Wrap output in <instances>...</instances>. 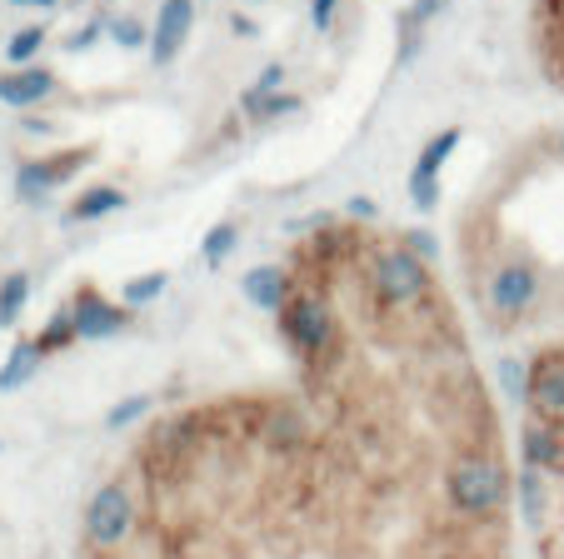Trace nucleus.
Here are the masks:
<instances>
[{"label":"nucleus","instance_id":"nucleus-11","mask_svg":"<svg viewBox=\"0 0 564 559\" xmlns=\"http://www.w3.org/2000/svg\"><path fill=\"white\" fill-rule=\"evenodd\" d=\"M51 96H55V75L45 71V65H25V71L0 75V106L31 110V106H41V100H51Z\"/></svg>","mask_w":564,"mask_h":559},{"label":"nucleus","instance_id":"nucleus-2","mask_svg":"<svg viewBox=\"0 0 564 559\" xmlns=\"http://www.w3.org/2000/svg\"><path fill=\"white\" fill-rule=\"evenodd\" d=\"M370 290L384 310H410L430 295V265L420 255H410L405 245L380 250L370 265Z\"/></svg>","mask_w":564,"mask_h":559},{"label":"nucleus","instance_id":"nucleus-5","mask_svg":"<svg viewBox=\"0 0 564 559\" xmlns=\"http://www.w3.org/2000/svg\"><path fill=\"white\" fill-rule=\"evenodd\" d=\"M90 155L96 150L80 146V150H61V155H41V160H25L21 170H15V195L21 201H45V195L55 191V185H65V180H75L80 170L90 165Z\"/></svg>","mask_w":564,"mask_h":559},{"label":"nucleus","instance_id":"nucleus-22","mask_svg":"<svg viewBox=\"0 0 564 559\" xmlns=\"http://www.w3.org/2000/svg\"><path fill=\"white\" fill-rule=\"evenodd\" d=\"M495 375H500V390H505V400H530V365L524 359H514V355H505L500 365H495Z\"/></svg>","mask_w":564,"mask_h":559},{"label":"nucleus","instance_id":"nucleus-29","mask_svg":"<svg viewBox=\"0 0 564 559\" xmlns=\"http://www.w3.org/2000/svg\"><path fill=\"white\" fill-rule=\"evenodd\" d=\"M400 245H405V250L410 255H420V260H435V255H440V240H435V235H430L425 230V225H415V230H405V240H400Z\"/></svg>","mask_w":564,"mask_h":559},{"label":"nucleus","instance_id":"nucleus-15","mask_svg":"<svg viewBox=\"0 0 564 559\" xmlns=\"http://www.w3.org/2000/svg\"><path fill=\"white\" fill-rule=\"evenodd\" d=\"M459 140H465V130H459V126H449V130H440L435 140H425L415 170H410V185H415V180H440V170H445V160L459 150Z\"/></svg>","mask_w":564,"mask_h":559},{"label":"nucleus","instance_id":"nucleus-3","mask_svg":"<svg viewBox=\"0 0 564 559\" xmlns=\"http://www.w3.org/2000/svg\"><path fill=\"white\" fill-rule=\"evenodd\" d=\"M130 535H135V495L120 480H106L86 505V539L96 555H106V549L126 545Z\"/></svg>","mask_w":564,"mask_h":559},{"label":"nucleus","instance_id":"nucleus-27","mask_svg":"<svg viewBox=\"0 0 564 559\" xmlns=\"http://www.w3.org/2000/svg\"><path fill=\"white\" fill-rule=\"evenodd\" d=\"M285 90V65H265V71L256 75V85H250L246 96H240V106H250V100H270V96H280Z\"/></svg>","mask_w":564,"mask_h":559},{"label":"nucleus","instance_id":"nucleus-33","mask_svg":"<svg viewBox=\"0 0 564 559\" xmlns=\"http://www.w3.org/2000/svg\"><path fill=\"white\" fill-rule=\"evenodd\" d=\"M230 31L240 35V41H256V35H260V25L250 21V15H240V11H235V15H230Z\"/></svg>","mask_w":564,"mask_h":559},{"label":"nucleus","instance_id":"nucleus-24","mask_svg":"<svg viewBox=\"0 0 564 559\" xmlns=\"http://www.w3.org/2000/svg\"><path fill=\"white\" fill-rule=\"evenodd\" d=\"M150 410H155V395H130V400H120L106 410V430H126V424L145 420Z\"/></svg>","mask_w":564,"mask_h":559},{"label":"nucleus","instance_id":"nucleus-19","mask_svg":"<svg viewBox=\"0 0 564 559\" xmlns=\"http://www.w3.org/2000/svg\"><path fill=\"white\" fill-rule=\"evenodd\" d=\"M240 245V225L235 221H220V225H210V230L200 235V260L210 265V270H220L225 265V255Z\"/></svg>","mask_w":564,"mask_h":559},{"label":"nucleus","instance_id":"nucleus-34","mask_svg":"<svg viewBox=\"0 0 564 559\" xmlns=\"http://www.w3.org/2000/svg\"><path fill=\"white\" fill-rule=\"evenodd\" d=\"M11 6H41V11H51V6H61V0H11Z\"/></svg>","mask_w":564,"mask_h":559},{"label":"nucleus","instance_id":"nucleus-16","mask_svg":"<svg viewBox=\"0 0 564 559\" xmlns=\"http://www.w3.org/2000/svg\"><path fill=\"white\" fill-rule=\"evenodd\" d=\"M35 369H41V350H35V340H21V345L6 355V365H0V390H6V395L21 390Z\"/></svg>","mask_w":564,"mask_h":559},{"label":"nucleus","instance_id":"nucleus-12","mask_svg":"<svg viewBox=\"0 0 564 559\" xmlns=\"http://www.w3.org/2000/svg\"><path fill=\"white\" fill-rule=\"evenodd\" d=\"M520 450H524V464H530V470H560V464H564L560 430H554V424H544V420L524 424V430H520Z\"/></svg>","mask_w":564,"mask_h":559},{"label":"nucleus","instance_id":"nucleus-1","mask_svg":"<svg viewBox=\"0 0 564 559\" xmlns=\"http://www.w3.org/2000/svg\"><path fill=\"white\" fill-rule=\"evenodd\" d=\"M445 495H449V505H455V515L495 519L510 505V470H505L495 454L469 450L445 470Z\"/></svg>","mask_w":564,"mask_h":559},{"label":"nucleus","instance_id":"nucleus-9","mask_svg":"<svg viewBox=\"0 0 564 559\" xmlns=\"http://www.w3.org/2000/svg\"><path fill=\"white\" fill-rule=\"evenodd\" d=\"M530 405L544 424H564V355L550 350L530 365Z\"/></svg>","mask_w":564,"mask_h":559},{"label":"nucleus","instance_id":"nucleus-21","mask_svg":"<svg viewBox=\"0 0 564 559\" xmlns=\"http://www.w3.org/2000/svg\"><path fill=\"white\" fill-rule=\"evenodd\" d=\"M45 25H21V31L11 35V45H6V61L15 65V71H25V65H35V55L45 51Z\"/></svg>","mask_w":564,"mask_h":559},{"label":"nucleus","instance_id":"nucleus-18","mask_svg":"<svg viewBox=\"0 0 564 559\" xmlns=\"http://www.w3.org/2000/svg\"><path fill=\"white\" fill-rule=\"evenodd\" d=\"M165 286H171V275H165V270H145V275H135V280H126V286H120V305L140 310V305H150V300L165 295Z\"/></svg>","mask_w":564,"mask_h":559},{"label":"nucleus","instance_id":"nucleus-35","mask_svg":"<svg viewBox=\"0 0 564 559\" xmlns=\"http://www.w3.org/2000/svg\"><path fill=\"white\" fill-rule=\"evenodd\" d=\"M560 155H564V136H560Z\"/></svg>","mask_w":564,"mask_h":559},{"label":"nucleus","instance_id":"nucleus-28","mask_svg":"<svg viewBox=\"0 0 564 559\" xmlns=\"http://www.w3.org/2000/svg\"><path fill=\"white\" fill-rule=\"evenodd\" d=\"M440 11H445V0H415V6L400 15V35H405V41L410 35H420V25H430Z\"/></svg>","mask_w":564,"mask_h":559},{"label":"nucleus","instance_id":"nucleus-25","mask_svg":"<svg viewBox=\"0 0 564 559\" xmlns=\"http://www.w3.org/2000/svg\"><path fill=\"white\" fill-rule=\"evenodd\" d=\"M110 41H116L120 51H150V31H145V21H135V15L110 21Z\"/></svg>","mask_w":564,"mask_h":559},{"label":"nucleus","instance_id":"nucleus-8","mask_svg":"<svg viewBox=\"0 0 564 559\" xmlns=\"http://www.w3.org/2000/svg\"><path fill=\"white\" fill-rule=\"evenodd\" d=\"M195 25V0H160V15L150 25V61L171 65L185 51V35Z\"/></svg>","mask_w":564,"mask_h":559},{"label":"nucleus","instance_id":"nucleus-23","mask_svg":"<svg viewBox=\"0 0 564 559\" xmlns=\"http://www.w3.org/2000/svg\"><path fill=\"white\" fill-rule=\"evenodd\" d=\"M520 515H524V525H540L544 519V485H540V470H530V464L520 470Z\"/></svg>","mask_w":564,"mask_h":559},{"label":"nucleus","instance_id":"nucleus-36","mask_svg":"<svg viewBox=\"0 0 564 559\" xmlns=\"http://www.w3.org/2000/svg\"><path fill=\"white\" fill-rule=\"evenodd\" d=\"M86 559H106V555H86Z\"/></svg>","mask_w":564,"mask_h":559},{"label":"nucleus","instance_id":"nucleus-30","mask_svg":"<svg viewBox=\"0 0 564 559\" xmlns=\"http://www.w3.org/2000/svg\"><path fill=\"white\" fill-rule=\"evenodd\" d=\"M335 6H340V0H310V25H315L319 35L335 25Z\"/></svg>","mask_w":564,"mask_h":559},{"label":"nucleus","instance_id":"nucleus-14","mask_svg":"<svg viewBox=\"0 0 564 559\" xmlns=\"http://www.w3.org/2000/svg\"><path fill=\"white\" fill-rule=\"evenodd\" d=\"M130 205V195L120 191V185H96V191H86L80 201L65 211V221L70 225H86V221H106V215H116V211H126Z\"/></svg>","mask_w":564,"mask_h":559},{"label":"nucleus","instance_id":"nucleus-37","mask_svg":"<svg viewBox=\"0 0 564 559\" xmlns=\"http://www.w3.org/2000/svg\"><path fill=\"white\" fill-rule=\"evenodd\" d=\"M560 6H564V0H560Z\"/></svg>","mask_w":564,"mask_h":559},{"label":"nucleus","instance_id":"nucleus-13","mask_svg":"<svg viewBox=\"0 0 564 559\" xmlns=\"http://www.w3.org/2000/svg\"><path fill=\"white\" fill-rule=\"evenodd\" d=\"M260 434H265V444L275 454H295V450H305V440H310L305 420H300L295 410H270L265 420H260Z\"/></svg>","mask_w":564,"mask_h":559},{"label":"nucleus","instance_id":"nucleus-10","mask_svg":"<svg viewBox=\"0 0 564 559\" xmlns=\"http://www.w3.org/2000/svg\"><path fill=\"white\" fill-rule=\"evenodd\" d=\"M240 295L250 300L256 310H265V315L280 320V310L290 305V270H280V265H256V270L240 275Z\"/></svg>","mask_w":564,"mask_h":559},{"label":"nucleus","instance_id":"nucleus-6","mask_svg":"<svg viewBox=\"0 0 564 559\" xmlns=\"http://www.w3.org/2000/svg\"><path fill=\"white\" fill-rule=\"evenodd\" d=\"M534 295H540V270H534V265L510 260V265H500V270L490 275V305H495V315L500 320L530 315Z\"/></svg>","mask_w":564,"mask_h":559},{"label":"nucleus","instance_id":"nucleus-4","mask_svg":"<svg viewBox=\"0 0 564 559\" xmlns=\"http://www.w3.org/2000/svg\"><path fill=\"white\" fill-rule=\"evenodd\" d=\"M280 330L305 359H319L335 350V310L319 295H295L280 310Z\"/></svg>","mask_w":564,"mask_h":559},{"label":"nucleus","instance_id":"nucleus-32","mask_svg":"<svg viewBox=\"0 0 564 559\" xmlns=\"http://www.w3.org/2000/svg\"><path fill=\"white\" fill-rule=\"evenodd\" d=\"M345 211H350L355 221H375V215H380V205H375L370 195H350V205H345Z\"/></svg>","mask_w":564,"mask_h":559},{"label":"nucleus","instance_id":"nucleus-26","mask_svg":"<svg viewBox=\"0 0 564 559\" xmlns=\"http://www.w3.org/2000/svg\"><path fill=\"white\" fill-rule=\"evenodd\" d=\"M305 106L300 96H290V90H280V96H270V100H250V120H280V116H295V110Z\"/></svg>","mask_w":564,"mask_h":559},{"label":"nucleus","instance_id":"nucleus-20","mask_svg":"<svg viewBox=\"0 0 564 559\" xmlns=\"http://www.w3.org/2000/svg\"><path fill=\"white\" fill-rule=\"evenodd\" d=\"M25 300H31V275L11 270L6 280H0V325H15L21 310H25Z\"/></svg>","mask_w":564,"mask_h":559},{"label":"nucleus","instance_id":"nucleus-31","mask_svg":"<svg viewBox=\"0 0 564 559\" xmlns=\"http://www.w3.org/2000/svg\"><path fill=\"white\" fill-rule=\"evenodd\" d=\"M100 31H106V25H100V21H90V25H80V31H75V35H70V41H65V51H70V55H80V51H90V45H96V41H100Z\"/></svg>","mask_w":564,"mask_h":559},{"label":"nucleus","instance_id":"nucleus-17","mask_svg":"<svg viewBox=\"0 0 564 559\" xmlns=\"http://www.w3.org/2000/svg\"><path fill=\"white\" fill-rule=\"evenodd\" d=\"M35 340V350H41V359L45 355H61L65 345H75V315H70V305H61L51 320H45V330L41 335H31Z\"/></svg>","mask_w":564,"mask_h":559},{"label":"nucleus","instance_id":"nucleus-7","mask_svg":"<svg viewBox=\"0 0 564 559\" xmlns=\"http://www.w3.org/2000/svg\"><path fill=\"white\" fill-rule=\"evenodd\" d=\"M70 315H75V340H116L120 330H130V310L106 300L96 286L75 290Z\"/></svg>","mask_w":564,"mask_h":559}]
</instances>
